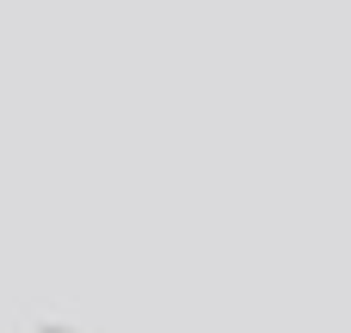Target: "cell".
I'll return each instance as SVG.
<instances>
[{
  "mask_svg": "<svg viewBox=\"0 0 351 333\" xmlns=\"http://www.w3.org/2000/svg\"><path fill=\"white\" fill-rule=\"evenodd\" d=\"M37 333H74V328H37Z\"/></svg>",
  "mask_w": 351,
  "mask_h": 333,
  "instance_id": "obj_1",
  "label": "cell"
}]
</instances>
